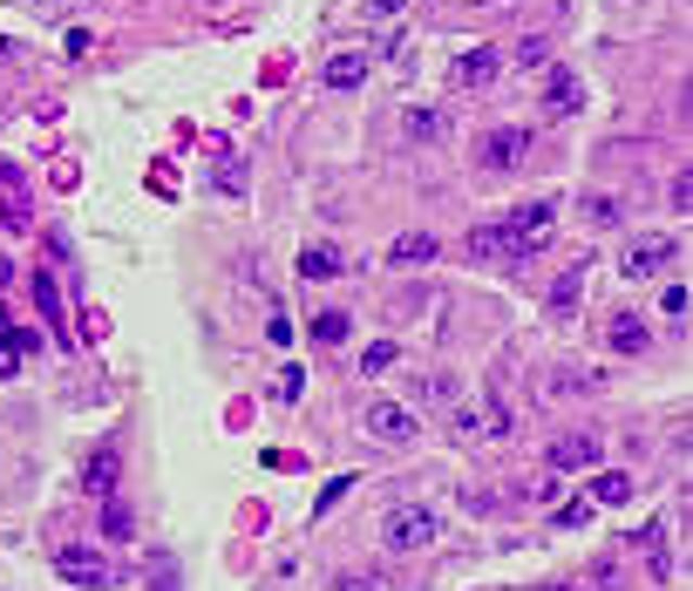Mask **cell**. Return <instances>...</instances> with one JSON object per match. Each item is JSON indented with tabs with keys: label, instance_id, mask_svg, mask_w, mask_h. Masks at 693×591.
Returning <instances> with one entry per match:
<instances>
[{
	"label": "cell",
	"instance_id": "1f68e13d",
	"mask_svg": "<svg viewBox=\"0 0 693 591\" xmlns=\"http://www.w3.org/2000/svg\"><path fill=\"white\" fill-rule=\"evenodd\" d=\"M28 8H35V14H62V8H68V0H28Z\"/></svg>",
	"mask_w": 693,
	"mask_h": 591
},
{
	"label": "cell",
	"instance_id": "2e32d148",
	"mask_svg": "<svg viewBox=\"0 0 693 591\" xmlns=\"http://www.w3.org/2000/svg\"><path fill=\"white\" fill-rule=\"evenodd\" d=\"M408 401H455V381L449 374H415L408 381Z\"/></svg>",
	"mask_w": 693,
	"mask_h": 591
},
{
	"label": "cell",
	"instance_id": "30bf717a",
	"mask_svg": "<svg viewBox=\"0 0 693 591\" xmlns=\"http://www.w3.org/2000/svg\"><path fill=\"white\" fill-rule=\"evenodd\" d=\"M116 483H123V455H116V449L89 455V470H82V490H89V497H110Z\"/></svg>",
	"mask_w": 693,
	"mask_h": 591
},
{
	"label": "cell",
	"instance_id": "d6a6232c",
	"mask_svg": "<svg viewBox=\"0 0 693 591\" xmlns=\"http://www.w3.org/2000/svg\"><path fill=\"white\" fill-rule=\"evenodd\" d=\"M333 591H374L368 578H341V584H333Z\"/></svg>",
	"mask_w": 693,
	"mask_h": 591
},
{
	"label": "cell",
	"instance_id": "4fadbf2b",
	"mask_svg": "<svg viewBox=\"0 0 693 591\" xmlns=\"http://www.w3.org/2000/svg\"><path fill=\"white\" fill-rule=\"evenodd\" d=\"M428 259H435V239H428V231H408V239L388 245V266H428Z\"/></svg>",
	"mask_w": 693,
	"mask_h": 591
},
{
	"label": "cell",
	"instance_id": "83f0119b",
	"mask_svg": "<svg viewBox=\"0 0 693 591\" xmlns=\"http://www.w3.org/2000/svg\"><path fill=\"white\" fill-rule=\"evenodd\" d=\"M666 197H673V211H680V218L693 211V170H686V164H680V177H673V191H666Z\"/></svg>",
	"mask_w": 693,
	"mask_h": 591
},
{
	"label": "cell",
	"instance_id": "44dd1931",
	"mask_svg": "<svg viewBox=\"0 0 693 591\" xmlns=\"http://www.w3.org/2000/svg\"><path fill=\"white\" fill-rule=\"evenodd\" d=\"M578 293H585V279H578V272H564L557 286H551V313H578Z\"/></svg>",
	"mask_w": 693,
	"mask_h": 591
},
{
	"label": "cell",
	"instance_id": "836d02e7",
	"mask_svg": "<svg viewBox=\"0 0 693 591\" xmlns=\"http://www.w3.org/2000/svg\"><path fill=\"white\" fill-rule=\"evenodd\" d=\"M395 8H408V0H374V14H395Z\"/></svg>",
	"mask_w": 693,
	"mask_h": 591
},
{
	"label": "cell",
	"instance_id": "52a82bcc",
	"mask_svg": "<svg viewBox=\"0 0 693 591\" xmlns=\"http://www.w3.org/2000/svg\"><path fill=\"white\" fill-rule=\"evenodd\" d=\"M55 571H62L68 584H89V591H102V584L116 578V571H110V564H102L95 551H62V557H55Z\"/></svg>",
	"mask_w": 693,
	"mask_h": 591
},
{
	"label": "cell",
	"instance_id": "9a60e30c",
	"mask_svg": "<svg viewBox=\"0 0 693 591\" xmlns=\"http://www.w3.org/2000/svg\"><path fill=\"white\" fill-rule=\"evenodd\" d=\"M544 102H551V110H578V102H585L578 75H572V68H551V89H544Z\"/></svg>",
	"mask_w": 693,
	"mask_h": 591
},
{
	"label": "cell",
	"instance_id": "e0dca14e",
	"mask_svg": "<svg viewBox=\"0 0 693 591\" xmlns=\"http://www.w3.org/2000/svg\"><path fill=\"white\" fill-rule=\"evenodd\" d=\"M102 537H116V544H130V537H137L130 503H102Z\"/></svg>",
	"mask_w": 693,
	"mask_h": 591
},
{
	"label": "cell",
	"instance_id": "d4e9b609",
	"mask_svg": "<svg viewBox=\"0 0 693 591\" xmlns=\"http://www.w3.org/2000/svg\"><path fill=\"white\" fill-rule=\"evenodd\" d=\"M313 341L341 347V341H347V313H320V320H313Z\"/></svg>",
	"mask_w": 693,
	"mask_h": 591
},
{
	"label": "cell",
	"instance_id": "ba28073f",
	"mask_svg": "<svg viewBox=\"0 0 693 591\" xmlns=\"http://www.w3.org/2000/svg\"><path fill=\"white\" fill-rule=\"evenodd\" d=\"M605 341H612V354H646V347H653V326L639 320V313H612Z\"/></svg>",
	"mask_w": 693,
	"mask_h": 591
},
{
	"label": "cell",
	"instance_id": "603a6c76",
	"mask_svg": "<svg viewBox=\"0 0 693 591\" xmlns=\"http://www.w3.org/2000/svg\"><path fill=\"white\" fill-rule=\"evenodd\" d=\"M686 306H693V293H686V279H680V286H666V293H659V313L673 320V326H686Z\"/></svg>",
	"mask_w": 693,
	"mask_h": 591
},
{
	"label": "cell",
	"instance_id": "7402d4cb",
	"mask_svg": "<svg viewBox=\"0 0 693 591\" xmlns=\"http://www.w3.org/2000/svg\"><path fill=\"white\" fill-rule=\"evenodd\" d=\"M395 361H401V347H395V341H374V347L361 354V374H388Z\"/></svg>",
	"mask_w": 693,
	"mask_h": 591
},
{
	"label": "cell",
	"instance_id": "7c38bea8",
	"mask_svg": "<svg viewBox=\"0 0 693 591\" xmlns=\"http://www.w3.org/2000/svg\"><path fill=\"white\" fill-rule=\"evenodd\" d=\"M401 137L435 143V137H449V116L442 110H401Z\"/></svg>",
	"mask_w": 693,
	"mask_h": 591
},
{
	"label": "cell",
	"instance_id": "5bb4252c",
	"mask_svg": "<svg viewBox=\"0 0 693 591\" xmlns=\"http://www.w3.org/2000/svg\"><path fill=\"white\" fill-rule=\"evenodd\" d=\"M368 82V55H333L326 62V89H361Z\"/></svg>",
	"mask_w": 693,
	"mask_h": 591
},
{
	"label": "cell",
	"instance_id": "ffe728a7",
	"mask_svg": "<svg viewBox=\"0 0 693 591\" xmlns=\"http://www.w3.org/2000/svg\"><path fill=\"white\" fill-rule=\"evenodd\" d=\"M632 497V476L626 470H605L599 483H592V503H626Z\"/></svg>",
	"mask_w": 693,
	"mask_h": 591
},
{
	"label": "cell",
	"instance_id": "cb8c5ba5",
	"mask_svg": "<svg viewBox=\"0 0 693 591\" xmlns=\"http://www.w3.org/2000/svg\"><path fill=\"white\" fill-rule=\"evenodd\" d=\"M299 272H306V279H333V272H341V252H306Z\"/></svg>",
	"mask_w": 693,
	"mask_h": 591
},
{
	"label": "cell",
	"instance_id": "277c9868",
	"mask_svg": "<svg viewBox=\"0 0 693 591\" xmlns=\"http://www.w3.org/2000/svg\"><path fill=\"white\" fill-rule=\"evenodd\" d=\"M381 537H388V551H422L435 537V517L428 510H388V530Z\"/></svg>",
	"mask_w": 693,
	"mask_h": 591
},
{
	"label": "cell",
	"instance_id": "d590c367",
	"mask_svg": "<svg viewBox=\"0 0 693 591\" xmlns=\"http://www.w3.org/2000/svg\"><path fill=\"white\" fill-rule=\"evenodd\" d=\"M0 184H14V164L8 157H0Z\"/></svg>",
	"mask_w": 693,
	"mask_h": 591
},
{
	"label": "cell",
	"instance_id": "8d00e7d4",
	"mask_svg": "<svg viewBox=\"0 0 693 591\" xmlns=\"http://www.w3.org/2000/svg\"><path fill=\"white\" fill-rule=\"evenodd\" d=\"M8 272H14V266H8V259H0V286H8Z\"/></svg>",
	"mask_w": 693,
	"mask_h": 591
},
{
	"label": "cell",
	"instance_id": "9c48e42d",
	"mask_svg": "<svg viewBox=\"0 0 693 591\" xmlns=\"http://www.w3.org/2000/svg\"><path fill=\"white\" fill-rule=\"evenodd\" d=\"M28 354H41V333L0 326V374H21V368H28Z\"/></svg>",
	"mask_w": 693,
	"mask_h": 591
},
{
	"label": "cell",
	"instance_id": "8fae6325",
	"mask_svg": "<svg viewBox=\"0 0 693 591\" xmlns=\"http://www.w3.org/2000/svg\"><path fill=\"white\" fill-rule=\"evenodd\" d=\"M666 259H673V239H639V245L626 252V279H646V272H659Z\"/></svg>",
	"mask_w": 693,
	"mask_h": 591
},
{
	"label": "cell",
	"instance_id": "f546056e",
	"mask_svg": "<svg viewBox=\"0 0 693 591\" xmlns=\"http://www.w3.org/2000/svg\"><path fill=\"white\" fill-rule=\"evenodd\" d=\"M218 191H224V197H239V157H224V164H218Z\"/></svg>",
	"mask_w": 693,
	"mask_h": 591
},
{
	"label": "cell",
	"instance_id": "5b68a950",
	"mask_svg": "<svg viewBox=\"0 0 693 591\" xmlns=\"http://www.w3.org/2000/svg\"><path fill=\"white\" fill-rule=\"evenodd\" d=\"M544 462H551L557 476H572V470H592V462H599V435H585V428H578V435H557Z\"/></svg>",
	"mask_w": 693,
	"mask_h": 591
},
{
	"label": "cell",
	"instance_id": "3957f363",
	"mask_svg": "<svg viewBox=\"0 0 693 591\" xmlns=\"http://www.w3.org/2000/svg\"><path fill=\"white\" fill-rule=\"evenodd\" d=\"M476 157H483V170H517V164L530 157V137H524V130H483Z\"/></svg>",
	"mask_w": 693,
	"mask_h": 591
},
{
	"label": "cell",
	"instance_id": "74e56055",
	"mask_svg": "<svg viewBox=\"0 0 693 591\" xmlns=\"http://www.w3.org/2000/svg\"><path fill=\"white\" fill-rule=\"evenodd\" d=\"M557 591H572V584H557Z\"/></svg>",
	"mask_w": 693,
	"mask_h": 591
},
{
	"label": "cell",
	"instance_id": "7a4b0ae2",
	"mask_svg": "<svg viewBox=\"0 0 693 591\" xmlns=\"http://www.w3.org/2000/svg\"><path fill=\"white\" fill-rule=\"evenodd\" d=\"M368 435H381V442H415L422 435V422L408 415V401H368Z\"/></svg>",
	"mask_w": 693,
	"mask_h": 591
},
{
	"label": "cell",
	"instance_id": "e575fe53",
	"mask_svg": "<svg viewBox=\"0 0 693 591\" xmlns=\"http://www.w3.org/2000/svg\"><path fill=\"white\" fill-rule=\"evenodd\" d=\"M0 62H14V41L8 35H0Z\"/></svg>",
	"mask_w": 693,
	"mask_h": 591
},
{
	"label": "cell",
	"instance_id": "8992f818",
	"mask_svg": "<svg viewBox=\"0 0 693 591\" xmlns=\"http://www.w3.org/2000/svg\"><path fill=\"white\" fill-rule=\"evenodd\" d=\"M497 68H503V55H497V48H470V55H455V68H449V89H483Z\"/></svg>",
	"mask_w": 693,
	"mask_h": 591
},
{
	"label": "cell",
	"instance_id": "484cf974",
	"mask_svg": "<svg viewBox=\"0 0 693 591\" xmlns=\"http://www.w3.org/2000/svg\"><path fill=\"white\" fill-rule=\"evenodd\" d=\"M551 517H557L564 530H578L585 517H592V497H572V503H557V510H551Z\"/></svg>",
	"mask_w": 693,
	"mask_h": 591
},
{
	"label": "cell",
	"instance_id": "4316f807",
	"mask_svg": "<svg viewBox=\"0 0 693 591\" xmlns=\"http://www.w3.org/2000/svg\"><path fill=\"white\" fill-rule=\"evenodd\" d=\"M35 299H41L48 320H62V293H55V279H48V272H35Z\"/></svg>",
	"mask_w": 693,
	"mask_h": 591
},
{
	"label": "cell",
	"instance_id": "4dcf8cb0",
	"mask_svg": "<svg viewBox=\"0 0 693 591\" xmlns=\"http://www.w3.org/2000/svg\"><path fill=\"white\" fill-rule=\"evenodd\" d=\"M537 62H544V41H537V35H530V41L517 48V68H537Z\"/></svg>",
	"mask_w": 693,
	"mask_h": 591
},
{
	"label": "cell",
	"instance_id": "d6986e66",
	"mask_svg": "<svg viewBox=\"0 0 693 591\" xmlns=\"http://www.w3.org/2000/svg\"><path fill=\"white\" fill-rule=\"evenodd\" d=\"M544 388H551V395H592V388H599V374H585V368H557Z\"/></svg>",
	"mask_w": 693,
	"mask_h": 591
},
{
	"label": "cell",
	"instance_id": "f1b7e54d",
	"mask_svg": "<svg viewBox=\"0 0 693 591\" xmlns=\"http://www.w3.org/2000/svg\"><path fill=\"white\" fill-rule=\"evenodd\" d=\"M578 211H585V218H592V224H619V204H612V197H585V204H578Z\"/></svg>",
	"mask_w": 693,
	"mask_h": 591
},
{
	"label": "cell",
	"instance_id": "ac0fdd59",
	"mask_svg": "<svg viewBox=\"0 0 693 591\" xmlns=\"http://www.w3.org/2000/svg\"><path fill=\"white\" fill-rule=\"evenodd\" d=\"M470 245L483 252V259H510V231H503V224H476Z\"/></svg>",
	"mask_w": 693,
	"mask_h": 591
},
{
	"label": "cell",
	"instance_id": "6da1fadb",
	"mask_svg": "<svg viewBox=\"0 0 693 591\" xmlns=\"http://www.w3.org/2000/svg\"><path fill=\"white\" fill-rule=\"evenodd\" d=\"M551 224H557V204H524L517 218H510V259H537V252L551 245Z\"/></svg>",
	"mask_w": 693,
	"mask_h": 591
}]
</instances>
